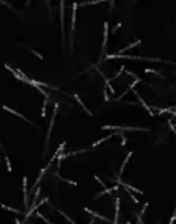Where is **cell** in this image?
<instances>
[{
    "label": "cell",
    "instance_id": "3",
    "mask_svg": "<svg viewBox=\"0 0 176 224\" xmlns=\"http://www.w3.org/2000/svg\"><path fill=\"white\" fill-rule=\"evenodd\" d=\"M141 43V40H136V42H133V43H130L129 46H125V48H121L119 51L116 52V54H122V52H125V51H129V49H132V48H135V46H138Z\"/></svg>",
    "mask_w": 176,
    "mask_h": 224
},
{
    "label": "cell",
    "instance_id": "7",
    "mask_svg": "<svg viewBox=\"0 0 176 224\" xmlns=\"http://www.w3.org/2000/svg\"><path fill=\"white\" fill-rule=\"evenodd\" d=\"M107 29H109V25H107V22H106V23H104V40H103V51H104L106 43H107Z\"/></svg>",
    "mask_w": 176,
    "mask_h": 224
},
{
    "label": "cell",
    "instance_id": "4",
    "mask_svg": "<svg viewBox=\"0 0 176 224\" xmlns=\"http://www.w3.org/2000/svg\"><path fill=\"white\" fill-rule=\"evenodd\" d=\"M115 135H118V132H113V134H109L107 137H104V138H101V140H98V141H95V143L92 144V147H96V146H99V144H101V143H104L106 140H109L110 137H115Z\"/></svg>",
    "mask_w": 176,
    "mask_h": 224
},
{
    "label": "cell",
    "instance_id": "10",
    "mask_svg": "<svg viewBox=\"0 0 176 224\" xmlns=\"http://www.w3.org/2000/svg\"><path fill=\"white\" fill-rule=\"evenodd\" d=\"M168 126H170V129H171V131H173V134H176V128H174V124H173V123H171V120H170V121H168Z\"/></svg>",
    "mask_w": 176,
    "mask_h": 224
},
{
    "label": "cell",
    "instance_id": "9",
    "mask_svg": "<svg viewBox=\"0 0 176 224\" xmlns=\"http://www.w3.org/2000/svg\"><path fill=\"white\" fill-rule=\"evenodd\" d=\"M46 106H47V100H44V103H43V109H41V117H46Z\"/></svg>",
    "mask_w": 176,
    "mask_h": 224
},
{
    "label": "cell",
    "instance_id": "2",
    "mask_svg": "<svg viewBox=\"0 0 176 224\" xmlns=\"http://www.w3.org/2000/svg\"><path fill=\"white\" fill-rule=\"evenodd\" d=\"M73 98H75V102H77V103H78V105H80V106H81V108H83L84 111H86V114H87V115H90V117L93 115V114H92V112H90V111H89V109L86 108V105H84V103H83V102L80 100V97H78L77 94H73Z\"/></svg>",
    "mask_w": 176,
    "mask_h": 224
},
{
    "label": "cell",
    "instance_id": "11",
    "mask_svg": "<svg viewBox=\"0 0 176 224\" xmlns=\"http://www.w3.org/2000/svg\"><path fill=\"white\" fill-rule=\"evenodd\" d=\"M113 3H115V0H110V12H112V9H113Z\"/></svg>",
    "mask_w": 176,
    "mask_h": 224
},
{
    "label": "cell",
    "instance_id": "13",
    "mask_svg": "<svg viewBox=\"0 0 176 224\" xmlns=\"http://www.w3.org/2000/svg\"><path fill=\"white\" fill-rule=\"evenodd\" d=\"M46 3H47V6H49V11H51V3H49V0H46Z\"/></svg>",
    "mask_w": 176,
    "mask_h": 224
},
{
    "label": "cell",
    "instance_id": "5",
    "mask_svg": "<svg viewBox=\"0 0 176 224\" xmlns=\"http://www.w3.org/2000/svg\"><path fill=\"white\" fill-rule=\"evenodd\" d=\"M130 157H132V152H129V154H127V157L124 158V161H122V164H121V167H119V175H122V172H124V167H125V164L129 163Z\"/></svg>",
    "mask_w": 176,
    "mask_h": 224
},
{
    "label": "cell",
    "instance_id": "6",
    "mask_svg": "<svg viewBox=\"0 0 176 224\" xmlns=\"http://www.w3.org/2000/svg\"><path fill=\"white\" fill-rule=\"evenodd\" d=\"M98 72H99V71H98ZM99 75H101V77L104 79V82H106V85H107V88L110 89V94H115V91H113V88H112V85H110V80H109V79H107L106 75H104V74H103V72H99Z\"/></svg>",
    "mask_w": 176,
    "mask_h": 224
},
{
    "label": "cell",
    "instance_id": "8",
    "mask_svg": "<svg viewBox=\"0 0 176 224\" xmlns=\"http://www.w3.org/2000/svg\"><path fill=\"white\" fill-rule=\"evenodd\" d=\"M101 2H107V0H90V2H83L81 5L86 6V5H96V3H101Z\"/></svg>",
    "mask_w": 176,
    "mask_h": 224
},
{
    "label": "cell",
    "instance_id": "1",
    "mask_svg": "<svg viewBox=\"0 0 176 224\" xmlns=\"http://www.w3.org/2000/svg\"><path fill=\"white\" fill-rule=\"evenodd\" d=\"M57 112H58V103H55V106H54V112H52V117H51V123H49V129H47V138H46V143L49 141V138H51V132H52V126H54V121H55Z\"/></svg>",
    "mask_w": 176,
    "mask_h": 224
},
{
    "label": "cell",
    "instance_id": "12",
    "mask_svg": "<svg viewBox=\"0 0 176 224\" xmlns=\"http://www.w3.org/2000/svg\"><path fill=\"white\" fill-rule=\"evenodd\" d=\"M104 100H106V102H109V95H107V92H104Z\"/></svg>",
    "mask_w": 176,
    "mask_h": 224
}]
</instances>
